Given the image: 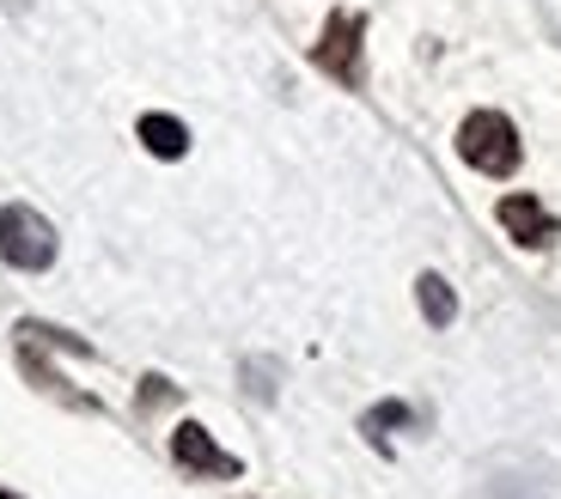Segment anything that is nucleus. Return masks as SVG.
<instances>
[{
	"label": "nucleus",
	"mask_w": 561,
	"mask_h": 499,
	"mask_svg": "<svg viewBox=\"0 0 561 499\" xmlns=\"http://www.w3.org/2000/svg\"><path fill=\"white\" fill-rule=\"evenodd\" d=\"M458 153L463 165H477L482 177H513L519 171V128L506 123L501 111H470L458 128Z\"/></svg>",
	"instance_id": "f257e3e1"
},
{
	"label": "nucleus",
	"mask_w": 561,
	"mask_h": 499,
	"mask_svg": "<svg viewBox=\"0 0 561 499\" xmlns=\"http://www.w3.org/2000/svg\"><path fill=\"white\" fill-rule=\"evenodd\" d=\"M0 263L43 275L56 263V225L43 220L37 208H0Z\"/></svg>",
	"instance_id": "f03ea898"
},
{
	"label": "nucleus",
	"mask_w": 561,
	"mask_h": 499,
	"mask_svg": "<svg viewBox=\"0 0 561 499\" xmlns=\"http://www.w3.org/2000/svg\"><path fill=\"white\" fill-rule=\"evenodd\" d=\"M171 463H178L183 475H196V481H232V475H244V463L232 457V451H220L214 432L196 427V420H183V427L171 432Z\"/></svg>",
	"instance_id": "7ed1b4c3"
},
{
	"label": "nucleus",
	"mask_w": 561,
	"mask_h": 499,
	"mask_svg": "<svg viewBox=\"0 0 561 499\" xmlns=\"http://www.w3.org/2000/svg\"><path fill=\"white\" fill-rule=\"evenodd\" d=\"M360 19L354 13H330V25H323V37H318V49H311V61H318L330 80H342V85H360Z\"/></svg>",
	"instance_id": "20e7f679"
},
{
	"label": "nucleus",
	"mask_w": 561,
	"mask_h": 499,
	"mask_svg": "<svg viewBox=\"0 0 561 499\" xmlns=\"http://www.w3.org/2000/svg\"><path fill=\"white\" fill-rule=\"evenodd\" d=\"M494 220H501L506 237L525 244V250H543V244H556V237H561V225L549 220V208L537 201V195H506L501 208H494Z\"/></svg>",
	"instance_id": "39448f33"
},
{
	"label": "nucleus",
	"mask_w": 561,
	"mask_h": 499,
	"mask_svg": "<svg viewBox=\"0 0 561 499\" xmlns=\"http://www.w3.org/2000/svg\"><path fill=\"white\" fill-rule=\"evenodd\" d=\"M140 147L153 159H183L190 153V128L178 116H140Z\"/></svg>",
	"instance_id": "423d86ee"
},
{
	"label": "nucleus",
	"mask_w": 561,
	"mask_h": 499,
	"mask_svg": "<svg viewBox=\"0 0 561 499\" xmlns=\"http://www.w3.org/2000/svg\"><path fill=\"white\" fill-rule=\"evenodd\" d=\"M415 299H421V317L434 323V329H446V323L458 317V299H451V287L439 275H421L415 280Z\"/></svg>",
	"instance_id": "0eeeda50"
},
{
	"label": "nucleus",
	"mask_w": 561,
	"mask_h": 499,
	"mask_svg": "<svg viewBox=\"0 0 561 499\" xmlns=\"http://www.w3.org/2000/svg\"><path fill=\"white\" fill-rule=\"evenodd\" d=\"M403 420H409V408H403V403H379L373 415H366V432H379V427H403Z\"/></svg>",
	"instance_id": "6e6552de"
},
{
	"label": "nucleus",
	"mask_w": 561,
	"mask_h": 499,
	"mask_svg": "<svg viewBox=\"0 0 561 499\" xmlns=\"http://www.w3.org/2000/svg\"><path fill=\"white\" fill-rule=\"evenodd\" d=\"M0 499H19V494H7V487H0Z\"/></svg>",
	"instance_id": "1a4fd4ad"
}]
</instances>
